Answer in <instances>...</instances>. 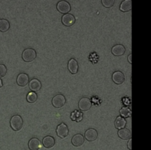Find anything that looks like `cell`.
<instances>
[{"instance_id": "1", "label": "cell", "mask_w": 151, "mask_h": 150, "mask_svg": "<svg viewBox=\"0 0 151 150\" xmlns=\"http://www.w3.org/2000/svg\"><path fill=\"white\" fill-rule=\"evenodd\" d=\"M10 124L13 130L17 132L21 130L23 126V119L19 115H14L10 119Z\"/></svg>"}, {"instance_id": "2", "label": "cell", "mask_w": 151, "mask_h": 150, "mask_svg": "<svg viewBox=\"0 0 151 150\" xmlns=\"http://www.w3.org/2000/svg\"><path fill=\"white\" fill-rule=\"evenodd\" d=\"M37 54L35 49L31 48L26 49L22 52V59L24 61L29 63V62H32L36 58Z\"/></svg>"}, {"instance_id": "3", "label": "cell", "mask_w": 151, "mask_h": 150, "mask_svg": "<svg viewBox=\"0 0 151 150\" xmlns=\"http://www.w3.org/2000/svg\"><path fill=\"white\" fill-rule=\"evenodd\" d=\"M66 97L63 94H57L52 99V104L55 108H61L66 104Z\"/></svg>"}, {"instance_id": "4", "label": "cell", "mask_w": 151, "mask_h": 150, "mask_svg": "<svg viewBox=\"0 0 151 150\" xmlns=\"http://www.w3.org/2000/svg\"><path fill=\"white\" fill-rule=\"evenodd\" d=\"M78 107L82 112H86L91 107V101L87 97H83L78 102Z\"/></svg>"}, {"instance_id": "5", "label": "cell", "mask_w": 151, "mask_h": 150, "mask_svg": "<svg viewBox=\"0 0 151 150\" xmlns=\"http://www.w3.org/2000/svg\"><path fill=\"white\" fill-rule=\"evenodd\" d=\"M57 10H58L59 13L66 14L69 13L71 10V5L68 1L61 0L58 1L57 4Z\"/></svg>"}, {"instance_id": "6", "label": "cell", "mask_w": 151, "mask_h": 150, "mask_svg": "<svg viewBox=\"0 0 151 150\" xmlns=\"http://www.w3.org/2000/svg\"><path fill=\"white\" fill-rule=\"evenodd\" d=\"M56 132L59 138H64L69 135V128L66 124L61 123L58 125L57 128H56Z\"/></svg>"}, {"instance_id": "7", "label": "cell", "mask_w": 151, "mask_h": 150, "mask_svg": "<svg viewBox=\"0 0 151 150\" xmlns=\"http://www.w3.org/2000/svg\"><path fill=\"white\" fill-rule=\"evenodd\" d=\"M61 22L64 26H71L75 23V18L72 14L66 13L62 16Z\"/></svg>"}, {"instance_id": "8", "label": "cell", "mask_w": 151, "mask_h": 150, "mask_svg": "<svg viewBox=\"0 0 151 150\" xmlns=\"http://www.w3.org/2000/svg\"><path fill=\"white\" fill-rule=\"evenodd\" d=\"M29 78L27 74L25 73H21L18 75L17 79H16V83L19 86L21 87H25L29 84Z\"/></svg>"}, {"instance_id": "9", "label": "cell", "mask_w": 151, "mask_h": 150, "mask_svg": "<svg viewBox=\"0 0 151 150\" xmlns=\"http://www.w3.org/2000/svg\"><path fill=\"white\" fill-rule=\"evenodd\" d=\"M84 137L88 141H90V142L94 141L95 140H97V137H98V132L95 129L91 128V129H88L86 131Z\"/></svg>"}, {"instance_id": "10", "label": "cell", "mask_w": 151, "mask_h": 150, "mask_svg": "<svg viewBox=\"0 0 151 150\" xmlns=\"http://www.w3.org/2000/svg\"><path fill=\"white\" fill-rule=\"evenodd\" d=\"M112 80L116 85H121L125 81V75L120 71H116L112 74Z\"/></svg>"}, {"instance_id": "11", "label": "cell", "mask_w": 151, "mask_h": 150, "mask_svg": "<svg viewBox=\"0 0 151 150\" xmlns=\"http://www.w3.org/2000/svg\"><path fill=\"white\" fill-rule=\"evenodd\" d=\"M68 69L72 74H76L79 71V65L75 58H71L68 63Z\"/></svg>"}, {"instance_id": "12", "label": "cell", "mask_w": 151, "mask_h": 150, "mask_svg": "<svg viewBox=\"0 0 151 150\" xmlns=\"http://www.w3.org/2000/svg\"><path fill=\"white\" fill-rule=\"evenodd\" d=\"M41 142L37 138H32L28 142V147L29 150H39L41 149Z\"/></svg>"}, {"instance_id": "13", "label": "cell", "mask_w": 151, "mask_h": 150, "mask_svg": "<svg viewBox=\"0 0 151 150\" xmlns=\"http://www.w3.org/2000/svg\"><path fill=\"white\" fill-rule=\"evenodd\" d=\"M41 87H42V85H41V81H39V79L34 78V79H32L31 80H29V88L32 92L39 91L41 90Z\"/></svg>"}, {"instance_id": "14", "label": "cell", "mask_w": 151, "mask_h": 150, "mask_svg": "<svg viewBox=\"0 0 151 150\" xmlns=\"http://www.w3.org/2000/svg\"><path fill=\"white\" fill-rule=\"evenodd\" d=\"M111 52L116 57H120L125 53V47L122 44H116L112 47Z\"/></svg>"}, {"instance_id": "15", "label": "cell", "mask_w": 151, "mask_h": 150, "mask_svg": "<svg viewBox=\"0 0 151 150\" xmlns=\"http://www.w3.org/2000/svg\"><path fill=\"white\" fill-rule=\"evenodd\" d=\"M42 144L46 149H51L55 144V140L52 136L50 135H47V136L44 137L42 140Z\"/></svg>"}, {"instance_id": "16", "label": "cell", "mask_w": 151, "mask_h": 150, "mask_svg": "<svg viewBox=\"0 0 151 150\" xmlns=\"http://www.w3.org/2000/svg\"><path fill=\"white\" fill-rule=\"evenodd\" d=\"M84 141H85V138H84L83 135H82L81 134H76L72 137V144L75 146L78 147L83 144Z\"/></svg>"}, {"instance_id": "17", "label": "cell", "mask_w": 151, "mask_h": 150, "mask_svg": "<svg viewBox=\"0 0 151 150\" xmlns=\"http://www.w3.org/2000/svg\"><path fill=\"white\" fill-rule=\"evenodd\" d=\"M117 134L119 138H120L122 140H129L132 137V133H131V130L128 129H126V128L119 129Z\"/></svg>"}, {"instance_id": "18", "label": "cell", "mask_w": 151, "mask_h": 150, "mask_svg": "<svg viewBox=\"0 0 151 150\" xmlns=\"http://www.w3.org/2000/svg\"><path fill=\"white\" fill-rule=\"evenodd\" d=\"M132 9V1L131 0H124L119 6V10L122 12H128Z\"/></svg>"}, {"instance_id": "19", "label": "cell", "mask_w": 151, "mask_h": 150, "mask_svg": "<svg viewBox=\"0 0 151 150\" xmlns=\"http://www.w3.org/2000/svg\"><path fill=\"white\" fill-rule=\"evenodd\" d=\"M127 124V121L125 120V119L122 118V116H117L114 121V125L115 127L118 129H123L125 127Z\"/></svg>"}, {"instance_id": "20", "label": "cell", "mask_w": 151, "mask_h": 150, "mask_svg": "<svg viewBox=\"0 0 151 150\" xmlns=\"http://www.w3.org/2000/svg\"><path fill=\"white\" fill-rule=\"evenodd\" d=\"M10 22L7 19H0V32H5L10 29Z\"/></svg>"}, {"instance_id": "21", "label": "cell", "mask_w": 151, "mask_h": 150, "mask_svg": "<svg viewBox=\"0 0 151 150\" xmlns=\"http://www.w3.org/2000/svg\"><path fill=\"white\" fill-rule=\"evenodd\" d=\"M119 113H120V116L122 118L125 119V118H130L132 115V110L131 108L128 107H123L120 109L119 110Z\"/></svg>"}, {"instance_id": "22", "label": "cell", "mask_w": 151, "mask_h": 150, "mask_svg": "<svg viewBox=\"0 0 151 150\" xmlns=\"http://www.w3.org/2000/svg\"><path fill=\"white\" fill-rule=\"evenodd\" d=\"M38 99V95L35 92H29L27 96V101L29 103H35Z\"/></svg>"}, {"instance_id": "23", "label": "cell", "mask_w": 151, "mask_h": 150, "mask_svg": "<svg viewBox=\"0 0 151 150\" xmlns=\"http://www.w3.org/2000/svg\"><path fill=\"white\" fill-rule=\"evenodd\" d=\"M115 0H101L102 4L106 8H110L114 4Z\"/></svg>"}, {"instance_id": "24", "label": "cell", "mask_w": 151, "mask_h": 150, "mask_svg": "<svg viewBox=\"0 0 151 150\" xmlns=\"http://www.w3.org/2000/svg\"><path fill=\"white\" fill-rule=\"evenodd\" d=\"M7 74V67L4 64H0V78L4 77Z\"/></svg>"}, {"instance_id": "25", "label": "cell", "mask_w": 151, "mask_h": 150, "mask_svg": "<svg viewBox=\"0 0 151 150\" xmlns=\"http://www.w3.org/2000/svg\"><path fill=\"white\" fill-rule=\"evenodd\" d=\"M127 146H128V149H129V150L132 149V139H131H131H129V141H128Z\"/></svg>"}, {"instance_id": "26", "label": "cell", "mask_w": 151, "mask_h": 150, "mask_svg": "<svg viewBox=\"0 0 151 150\" xmlns=\"http://www.w3.org/2000/svg\"><path fill=\"white\" fill-rule=\"evenodd\" d=\"M128 62H129V63H132V54H130L129 55H128Z\"/></svg>"}, {"instance_id": "27", "label": "cell", "mask_w": 151, "mask_h": 150, "mask_svg": "<svg viewBox=\"0 0 151 150\" xmlns=\"http://www.w3.org/2000/svg\"><path fill=\"white\" fill-rule=\"evenodd\" d=\"M2 85H3V82H2V80H1V78H0V88H1V87H2Z\"/></svg>"}]
</instances>
